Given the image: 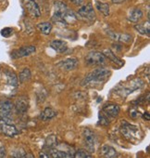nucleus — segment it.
Returning <instances> with one entry per match:
<instances>
[{
	"instance_id": "a211bd4d",
	"label": "nucleus",
	"mask_w": 150,
	"mask_h": 158,
	"mask_svg": "<svg viewBox=\"0 0 150 158\" xmlns=\"http://www.w3.org/2000/svg\"><path fill=\"white\" fill-rule=\"evenodd\" d=\"M5 77H6V81H7V84L11 86V87H17L18 86V83H19V79H18V76L17 74L12 72V71H5Z\"/></svg>"
},
{
	"instance_id": "f03ea898",
	"label": "nucleus",
	"mask_w": 150,
	"mask_h": 158,
	"mask_svg": "<svg viewBox=\"0 0 150 158\" xmlns=\"http://www.w3.org/2000/svg\"><path fill=\"white\" fill-rule=\"evenodd\" d=\"M144 82L141 80V79H134V80H132L130 82L124 83L123 86H119L117 88V92L119 95L122 96V97H127L129 94H131L132 92L140 89L144 87Z\"/></svg>"
},
{
	"instance_id": "4be33fe9",
	"label": "nucleus",
	"mask_w": 150,
	"mask_h": 158,
	"mask_svg": "<svg viewBox=\"0 0 150 158\" xmlns=\"http://www.w3.org/2000/svg\"><path fill=\"white\" fill-rule=\"evenodd\" d=\"M57 136L56 135H49L45 140V143H44V147H43V150H50V149H53L55 147H57Z\"/></svg>"
},
{
	"instance_id": "6e6552de",
	"label": "nucleus",
	"mask_w": 150,
	"mask_h": 158,
	"mask_svg": "<svg viewBox=\"0 0 150 158\" xmlns=\"http://www.w3.org/2000/svg\"><path fill=\"white\" fill-rule=\"evenodd\" d=\"M78 16L86 22H95L96 20V12L94 10L93 6L89 3L85 6H83L77 12Z\"/></svg>"
},
{
	"instance_id": "c756f323",
	"label": "nucleus",
	"mask_w": 150,
	"mask_h": 158,
	"mask_svg": "<svg viewBox=\"0 0 150 158\" xmlns=\"http://www.w3.org/2000/svg\"><path fill=\"white\" fill-rule=\"evenodd\" d=\"M7 154V152H6V148L4 146H0V158L2 157H5Z\"/></svg>"
},
{
	"instance_id": "bb28decb",
	"label": "nucleus",
	"mask_w": 150,
	"mask_h": 158,
	"mask_svg": "<svg viewBox=\"0 0 150 158\" xmlns=\"http://www.w3.org/2000/svg\"><path fill=\"white\" fill-rule=\"evenodd\" d=\"M104 55L107 57V58H109V60H111L113 62H115V63H119L120 65H122L123 64V62L120 60V59H118L114 54H113V52L110 50V49H106V50H104Z\"/></svg>"
},
{
	"instance_id": "423d86ee",
	"label": "nucleus",
	"mask_w": 150,
	"mask_h": 158,
	"mask_svg": "<svg viewBox=\"0 0 150 158\" xmlns=\"http://www.w3.org/2000/svg\"><path fill=\"white\" fill-rule=\"evenodd\" d=\"M120 132L122 133V135L125 137L126 139H128L130 141H133L134 139H137L139 138V132L140 131H139V128L137 127L125 122L121 126Z\"/></svg>"
},
{
	"instance_id": "20e7f679",
	"label": "nucleus",
	"mask_w": 150,
	"mask_h": 158,
	"mask_svg": "<svg viewBox=\"0 0 150 158\" xmlns=\"http://www.w3.org/2000/svg\"><path fill=\"white\" fill-rule=\"evenodd\" d=\"M85 63L88 66L101 67L106 64V56L100 51H91L85 57Z\"/></svg>"
},
{
	"instance_id": "6ab92c4d",
	"label": "nucleus",
	"mask_w": 150,
	"mask_h": 158,
	"mask_svg": "<svg viewBox=\"0 0 150 158\" xmlns=\"http://www.w3.org/2000/svg\"><path fill=\"white\" fill-rule=\"evenodd\" d=\"M57 115V111H55L52 108L46 107V108H45L41 112V114H40V119L43 120V121H48V120H51L52 118L56 117Z\"/></svg>"
},
{
	"instance_id": "a878e982",
	"label": "nucleus",
	"mask_w": 150,
	"mask_h": 158,
	"mask_svg": "<svg viewBox=\"0 0 150 158\" xmlns=\"http://www.w3.org/2000/svg\"><path fill=\"white\" fill-rule=\"evenodd\" d=\"M96 7L98 11H100L104 16L109 15V5L107 3H102L100 1H96Z\"/></svg>"
},
{
	"instance_id": "f8f14e48",
	"label": "nucleus",
	"mask_w": 150,
	"mask_h": 158,
	"mask_svg": "<svg viewBox=\"0 0 150 158\" xmlns=\"http://www.w3.org/2000/svg\"><path fill=\"white\" fill-rule=\"evenodd\" d=\"M29 109V99L26 96L19 97L14 104V110L18 114H24Z\"/></svg>"
},
{
	"instance_id": "f3484780",
	"label": "nucleus",
	"mask_w": 150,
	"mask_h": 158,
	"mask_svg": "<svg viewBox=\"0 0 150 158\" xmlns=\"http://www.w3.org/2000/svg\"><path fill=\"white\" fill-rule=\"evenodd\" d=\"M100 154L104 157H108V158H116L118 157V152L110 145L108 144H104L101 149H100Z\"/></svg>"
},
{
	"instance_id": "39448f33",
	"label": "nucleus",
	"mask_w": 150,
	"mask_h": 158,
	"mask_svg": "<svg viewBox=\"0 0 150 158\" xmlns=\"http://www.w3.org/2000/svg\"><path fill=\"white\" fill-rule=\"evenodd\" d=\"M14 104L10 101H0V118L11 123Z\"/></svg>"
},
{
	"instance_id": "aec40b11",
	"label": "nucleus",
	"mask_w": 150,
	"mask_h": 158,
	"mask_svg": "<svg viewBox=\"0 0 150 158\" xmlns=\"http://www.w3.org/2000/svg\"><path fill=\"white\" fill-rule=\"evenodd\" d=\"M143 18V11L140 9H132L128 15V21L131 23H137Z\"/></svg>"
},
{
	"instance_id": "c85d7f7f",
	"label": "nucleus",
	"mask_w": 150,
	"mask_h": 158,
	"mask_svg": "<svg viewBox=\"0 0 150 158\" xmlns=\"http://www.w3.org/2000/svg\"><path fill=\"white\" fill-rule=\"evenodd\" d=\"M25 154H26V152L22 148H18V149L14 150L13 152H12V156L17 157V158H20V157L22 158V157H24Z\"/></svg>"
},
{
	"instance_id": "2f4dec72",
	"label": "nucleus",
	"mask_w": 150,
	"mask_h": 158,
	"mask_svg": "<svg viewBox=\"0 0 150 158\" xmlns=\"http://www.w3.org/2000/svg\"><path fill=\"white\" fill-rule=\"evenodd\" d=\"M111 1H112V3H114V4H120V3L126 1V0H111Z\"/></svg>"
},
{
	"instance_id": "b1692460",
	"label": "nucleus",
	"mask_w": 150,
	"mask_h": 158,
	"mask_svg": "<svg viewBox=\"0 0 150 158\" xmlns=\"http://www.w3.org/2000/svg\"><path fill=\"white\" fill-rule=\"evenodd\" d=\"M76 21H77V17L75 15V13L72 10H68L63 16V22H64L65 25L69 24V23H74Z\"/></svg>"
},
{
	"instance_id": "dca6fc26",
	"label": "nucleus",
	"mask_w": 150,
	"mask_h": 158,
	"mask_svg": "<svg viewBox=\"0 0 150 158\" xmlns=\"http://www.w3.org/2000/svg\"><path fill=\"white\" fill-rule=\"evenodd\" d=\"M49 46L57 53H64L68 50V44L62 40H52L49 43Z\"/></svg>"
},
{
	"instance_id": "0eeeda50",
	"label": "nucleus",
	"mask_w": 150,
	"mask_h": 158,
	"mask_svg": "<svg viewBox=\"0 0 150 158\" xmlns=\"http://www.w3.org/2000/svg\"><path fill=\"white\" fill-rule=\"evenodd\" d=\"M84 136V143L86 147V150L93 153L96 150V144H97V136L96 134L89 128H85L83 133Z\"/></svg>"
},
{
	"instance_id": "412c9836",
	"label": "nucleus",
	"mask_w": 150,
	"mask_h": 158,
	"mask_svg": "<svg viewBox=\"0 0 150 158\" xmlns=\"http://www.w3.org/2000/svg\"><path fill=\"white\" fill-rule=\"evenodd\" d=\"M134 29L140 34V35H147L149 36V34H150V23H149V20H147L146 22L143 23H139V24H136L134 26Z\"/></svg>"
},
{
	"instance_id": "4468645a",
	"label": "nucleus",
	"mask_w": 150,
	"mask_h": 158,
	"mask_svg": "<svg viewBox=\"0 0 150 158\" xmlns=\"http://www.w3.org/2000/svg\"><path fill=\"white\" fill-rule=\"evenodd\" d=\"M107 34L114 41H119L121 43L129 44L132 40V36L129 34H118L112 31H107Z\"/></svg>"
},
{
	"instance_id": "2eb2a0df",
	"label": "nucleus",
	"mask_w": 150,
	"mask_h": 158,
	"mask_svg": "<svg viewBox=\"0 0 150 158\" xmlns=\"http://www.w3.org/2000/svg\"><path fill=\"white\" fill-rule=\"evenodd\" d=\"M120 106L115 103H108L103 107V112L105 113L106 116L109 117H117L120 114Z\"/></svg>"
},
{
	"instance_id": "1a4fd4ad",
	"label": "nucleus",
	"mask_w": 150,
	"mask_h": 158,
	"mask_svg": "<svg viewBox=\"0 0 150 158\" xmlns=\"http://www.w3.org/2000/svg\"><path fill=\"white\" fill-rule=\"evenodd\" d=\"M0 133L8 136V137H15L19 134V130L17 127L12 125L10 122H8L6 120L0 119Z\"/></svg>"
},
{
	"instance_id": "f257e3e1",
	"label": "nucleus",
	"mask_w": 150,
	"mask_h": 158,
	"mask_svg": "<svg viewBox=\"0 0 150 158\" xmlns=\"http://www.w3.org/2000/svg\"><path fill=\"white\" fill-rule=\"evenodd\" d=\"M110 71L109 69L98 67L95 69L93 72L88 73L82 81V86H87L90 84H99L105 82L109 76L110 75Z\"/></svg>"
},
{
	"instance_id": "7ed1b4c3",
	"label": "nucleus",
	"mask_w": 150,
	"mask_h": 158,
	"mask_svg": "<svg viewBox=\"0 0 150 158\" xmlns=\"http://www.w3.org/2000/svg\"><path fill=\"white\" fill-rule=\"evenodd\" d=\"M68 7L66 3L62 0H57L54 2V7H53V14L51 17V20L55 23H59V24H64L63 22V16L68 10Z\"/></svg>"
},
{
	"instance_id": "5701e85b",
	"label": "nucleus",
	"mask_w": 150,
	"mask_h": 158,
	"mask_svg": "<svg viewBox=\"0 0 150 158\" xmlns=\"http://www.w3.org/2000/svg\"><path fill=\"white\" fill-rule=\"evenodd\" d=\"M52 28H53L52 24L48 22H45V23H41L37 24V29L45 35H48L51 33Z\"/></svg>"
},
{
	"instance_id": "9d476101",
	"label": "nucleus",
	"mask_w": 150,
	"mask_h": 158,
	"mask_svg": "<svg viewBox=\"0 0 150 158\" xmlns=\"http://www.w3.org/2000/svg\"><path fill=\"white\" fill-rule=\"evenodd\" d=\"M36 51V48L34 46H25L22 47L16 50H13L11 52V58L12 59H20L23 57H28L34 53Z\"/></svg>"
},
{
	"instance_id": "9b49d317",
	"label": "nucleus",
	"mask_w": 150,
	"mask_h": 158,
	"mask_svg": "<svg viewBox=\"0 0 150 158\" xmlns=\"http://www.w3.org/2000/svg\"><path fill=\"white\" fill-rule=\"evenodd\" d=\"M22 4L28 13L33 17L38 18L41 16V10L39 9V6L34 0H22Z\"/></svg>"
},
{
	"instance_id": "393cba45",
	"label": "nucleus",
	"mask_w": 150,
	"mask_h": 158,
	"mask_svg": "<svg viewBox=\"0 0 150 158\" xmlns=\"http://www.w3.org/2000/svg\"><path fill=\"white\" fill-rule=\"evenodd\" d=\"M32 77V73H31V70L29 68H24L19 74L18 79L21 83H25L27 81H29Z\"/></svg>"
},
{
	"instance_id": "ddd939ff",
	"label": "nucleus",
	"mask_w": 150,
	"mask_h": 158,
	"mask_svg": "<svg viewBox=\"0 0 150 158\" xmlns=\"http://www.w3.org/2000/svg\"><path fill=\"white\" fill-rule=\"evenodd\" d=\"M79 64V60L76 58H68L63 60H60L57 63V66L64 71L74 70Z\"/></svg>"
},
{
	"instance_id": "7c9ffc66",
	"label": "nucleus",
	"mask_w": 150,
	"mask_h": 158,
	"mask_svg": "<svg viewBox=\"0 0 150 158\" xmlns=\"http://www.w3.org/2000/svg\"><path fill=\"white\" fill-rule=\"evenodd\" d=\"M70 1L72 3H74L75 5H82L85 0H70Z\"/></svg>"
},
{
	"instance_id": "cd10ccee",
	"label": "nucleus",
	"mask_w": 150,
	"mask_h": 158,
	"mask_svg": "<svg viewBox=\"0 0 150 158\" xmlns=\"http://www.w3.org/2000/svg\"><path fill=\"white\" fill-rule=\"evenodd\" d=\"M73 157H75V158H88V157H92V154L87 150L80 149L74 152Z\"/></svg>"
}]
</instances>
